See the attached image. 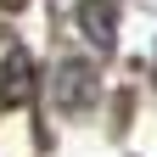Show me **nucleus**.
Returning a JSON list of instances; mask_svg holds the SVG:
<instances>
[{"instance_id": "obj_2", "label": "nucleus", "mask_w": 157, "mask_h": 157, "mask_svg": "<svg viewBox=\"0 0 157 157\" xmlns=\"http://www.w3.org/2000/svg\"><path fill=\"white\" fill-rule=\"evenodd\" d=\"M78 28H84V39L95 51H112V39H118V23H112L107 0H84V6H78Z\"/></svg>"}, {"instance_id": "obj_5", "label": "nucleus", "mask_w": 157, "mask_h": 157, "mask_svg": "<svg viewBox=\"0 0 157 157\" xmlns=\"http://www.w3.org/2000/svg\"><path fill=\"white\" fill-rule=\"evenodd\" d=\"M151 73H157V56H151Z\"/></svg>"}, {"instance_id": "obj_3", "label": "nucleus", "mask_w": 157, "mask_h": 157, "mask_svg": "<svg viewBox=\"0 0 157 157\" xmlns=\"http://www.w3.org/2000/svg\"><path fill=\"white\" fill-rule=\"evenodd\" d=\"M0 95H6V101H23V95H28V56L23 51L6 56V90H0Z\"/></svg>"}, {"instance_id": "obj_4", "label": "nucleus", "mask_w": 157, "mask_h": 157, "mask_svg": "<svg viewBox=\"0 0 157 157\" xmlns=\"http://www.w3.org/2000/svg\"><path fill=\"white\" fill-rule=\"evenodd\" d=\"M0 6H6V11H17V6H23V0H0Z\"/></svg>"}, {"instance_id": "obj_1", "label": "nucleus", "mask_w": 157, "mask_h": 157, "mask_svg": "<svg viewBox=\"0 0 157 157\" xmlns=\"http://www.w3.org/2000/svg\"><path fill=\"white\" fill-rule=\"evenodd\" d=\"M56 107H62V112H84L90 101H95V73L84 67V62H62V67H56Z\"/></svg>"}]
</instances>
